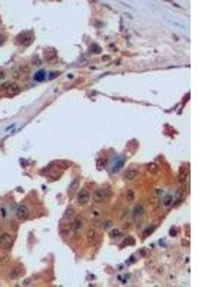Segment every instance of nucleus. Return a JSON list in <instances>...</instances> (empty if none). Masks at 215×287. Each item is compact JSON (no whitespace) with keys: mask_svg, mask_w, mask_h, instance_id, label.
Returning <instances> with one entry per match:
<instances>
[{"mask_svg":"<svg viewBox=\"0 0 215 287\" xmlns=\"http://www.w3.org/2000/svg\"><path fill=\"white\" fill-rule=\"evenodd\" d=\"M119 234H121V233H119V230H112V231H110V237H113V238L119 237Z\"/></svg>","mask_w":215,"mask_h":287,"instance_id":"nucleus-21","label":"nucleus"},{"mask_svg":"<svg viewBox=\"0 0 215 287\" xmlns=\"http://www.w3.org/2000/svg\"><path fill=\"white\" fill-rule=\"evenodd\" d=\"M12 241H13V238H12V236L9 233H3L0 236V247H3V248H10Z\"/></svg>","mask_w":215,"mask_h":287,"instance_id":"nucleus-3","label":"nucleus"},{"mask_svg":"<svg viewBox=\"0 0 215 287\" xmlns=\"http://www.w3.org/2000/svg\"><path fill=\"white\" fill-rule=\"evenodd\" d=\"M56 75H59L58 72H52V73H50V79H53V78H56Z\"/></svg>","mask_w":215,"mask_h":287,"instance_id":"nucleus-27","label":"nucleus"},{"mask_svg":"<svg viewBox=\"0 0 215 287\" xmlns=\"http://www.w3.org/2000/svg\"><path fill=\"white\" fill-rule=\"evenodd\" d=\"M72 228L78 233V231H80L82 230V218H76L73 221V224H72Z\"/></svg>","mask_w":215,"mask_h":287,"instance_id":"nucleus-13","label":"nucleus"},{"mask_svg":"<svg viewBox=\"0 0 215 287\" xmlns=\"http://www.w3.org/2000/svg\"><path fill=\"white\" fill-rule=\"evenodd\" d=\"M4 78H6V73L3 70H0V79H4Z\"/></svg>","mask_w":215,"mask_h":287,"instance_id":"nucleus-26","label":"nucleus"},{"mask_svg":"<svg viewBox=\"0 0 215 287\" xmlns=\"http://www.w3.org/2000/svg\"><path fill=\"white\" fill-rule=\"evenodd\" d=\"M89 217H91L92 220L99 218V217H100V210H99V208H96V207L91 208V210H89Z\"/></svg>","mask_w":215,"mask_h":287,"instance_id":"nucleus-12","label":"nucleus"},{"mask_svg":"<svg viewBox=\"0 0 215 287\" xmlns=\"http://www.w3.org/2000/svg\"><path fill=\"white\" fill-rule=\"evenodd\" d=\"M20 70H22V73H29V68L27 66H22V68H19Z\"/></svg>","mask_w":215,"mask_h":287,"instance_id":"nucleus-23","label":"nucleus"},{"mask_svg":"<svg viewBox=\"0 0 215 287\" xmlns=\"http://www.w3.org/2000/svg\"><path fill=\"white\" fill-rule=\"evenodd\" d=\"M148 170H149V172H152V174H156V172L159 171V167H158L156 164H149Z\"/></svg>","mask_w":215,"mask_h":287,"instance_id":"nucleus-16","label":"nucleus"},{"mask_svg":"<svg viewBox=\"0 0 215 287\" xmlns=\"http://www.w3.org/2000/svg\"><path fill=\"white\" fill-rule=\"evenodd\" d=\"M186 177H188L186 170H185V168H181V172H179V178H178V181L182 184V182H185V181H186Z\"/></svg>","mask_w":215,"mask_h":287,"instance_id":"nucleus-14","label":"nucleus"},{"mask_svg":"<svg viewBox=\"0 0 215 287\" xmlns=\"http://www.w3.org/2000/svg\"><path fill=\"white\" fill-rule=\"evenodd\" d=\"M142 215H143V207L142 205H136L133 208V218L138 220V218H141Z\"/></svg>","mask_w":215,"mask_h":287,"instance_id":"nucleus-11","label":"nucleus"},{"mask_svg":"<svg viewBox=\"0 0 215 287\" xmlns=\"http://www.w3.org/2000/svg\"><path fill=\"white\" fill-rule=\"evenodd\" d=\"M45 59H46V62H49V63L56 62V59H58V52H56L55 49L45 50Z\"/></svg>","mask_w":215,"mask_h":287,"instance_id":"nucleus-6","label":"nucleus"},{"mask_svg":"<svg viewBox=\"0 0 215 287\" xmlns=\"http://www.w3.org/2000/svg\"><path fill=\"white\" fill-rule=\"evenodd\" d=\"M58 165H62V168L66 170V168L70 167V162H69V161H58Z\"/></svg>","mask_w":215,"mask_h":287,"instance_id":"nucleus-17","label":"nucleus"},{"mask_svg":"<svg viewBox=\"0 0 215 287\" xmlns=\"http://www.w3.org/2000/svg\"><path fill=\"white\" fill-rule=\"evenodd\" d=\"M12 76H13L16 81H19V79L23 76V73H22V70H20V69H15V70L12 72Z\"/></svg>","mask_w":215,"mask_h":287,"instance_id":"nucleus-15","label":"nucleus"},{"mask_svg":"<svg viewBox=\"0 0 215 287\" xmlns=\"http://www.w3.org/2000/svg\"><path fill=\"white\" fill-rule=\"evenodd\" d=\"M172 200H174V198L171 197V195H168V197L165 198V201H164V205H166V207H169V205L172 204Z\"/></svg>","mask_w":215,"mask_h":287,"instance_id":"nucleus-19","label":"nucleus"},{"mask_svg":"<svg viewBox=\"0 0 215 287\" xmlns=\"http://www.w3.org/2000/svg\"><path fill=\"white\" fill-rule=\"evenodd\" d=\"M22 88L17 85V83H7V88H6V93L9 96H15V95H19L20 93Z\"/></svg>","mask_w":215,"mask_h":287,"instance_id":"nucleus-5","label":"nucleus"},{"mask_svg":"<svg viewBox=\"0 0 215 287\" xmlns=\"http://www.w3.org/2000/svg\"><path fill=\"white\" fill-rule=\"evenodd\" d=\"M16 217L20 221H25L29 218V208L26 205H19L16 210Z\"/></svg>","mask_w":215,"mask_h":287,"instance_id":"nucleus-2","label":"nucleus"},{"mask_svg":"<svg viewBox=\"0 0 215 287\" xmlns=\"http://www.w3.org/2000/svg\"><path fill=\"white\" fill-rule=\"evenodd\" d=\"M128 198H129L131 201H133V192L132 191H128Z\"/></svg>","mask_w":215,"mask_h":287,"instance_id":"nucleus-24","label":"nucleus"},{"mask_svg":"<svg viewBox=\"0 0 215 287\" xmlns=\"http://www.w3.org/2000/svg\"><path fill=\"white\" fill-rule=\"evenodd\" d=\"M138 175H139V171L136 168H129V170H126L124 178L125 181H133L135 178H138Z\"/></svg>","mask_w":215,"mask_h":287,"instance_id":"nucleus-7","label":"nucleus"},{"mask_svg":"<svg viewBox=\"0 0 215 287\" xmlns=\"http://www.w3.org/2000/svg\"><path fill=\"white\" fill-rule=\"evenodd\" d=\"M4 39H6V37H4L3 34H0V46H1V45L4 43Z\"/></svg>","mask_w":215,"mask_h":287,"instance_id":"nucleus-25","label":"nucleus"},{"mask_svg":"<svg viewBox=\"0 0 215 287\" xmlns=\"http://www.w3.org/2000/svg\"><path fill=\"white\" fill-rule=\"evenodd\" d=\"M91 50H93V53H99L100 52V48L98 45H92L91 46Z\"/></svg>","mask_w":215,"mask_h":287,"instance_id":"nucleus-20","label":"nucleus"},{"mask_svg":"<svg viewBox=\"0 0 215 287\" xmlns=\"http://www.w3.org/2000/svg\"><path fill=\"white\" fill-rule=\"evenodd\" d=\"M78 189H79V177L73 178V181L70 182V185H69V194H73Z\"/></svg>","mask_w":215,"mask_h":287,"instance_id":"nucleus-10","label":"nucleus"},{"mask_svg":"<svg viewBox=\"0 0 215 287\" xmlns=\"http://www.w3.org/2000/svg\"><path fill=\"white\" fill-rule=\"evenodd\" d=\"M86 240H88L89 243H96V240H98V233H96V230L95 228L88 230V233H86Z\"/></svg>","mask_w":215,"mask_h":287,"instance_id":"nucleus-9","label":"nucleus"},{"mask_svg":"<svg viewBox=\"0 0 215 287\" xmlns=\"http://www.w3.org/2000/svg\"><path fill=\"white\" fill-rule=\"evenodd\" d=\"M43 75H45V72H43V70L37 72V73H36V76H34V79H36V81H43V78H45Z\"/></svg>","mask_w":215,"mask_h":287,"instance_id":"nucleus-18","label":"nucleus"},{"mask_svg":"<svg viewBox=\"0 0 215 287\" xmlns=\"http://www.w3.org/2000/svg\"><path fill=\"white\" fill-rule=\"evenodd\" d=\"M106 200V195H105V189H96L95 192H93V201L95 203H103Z\"/></svg>","mask_w":215,"mask_h":287,"instance_id":"nucleus-8","label":"nucleus"},{"mask_svg":"<svg viewBox=\"0 0 215 287\" xmlns=\"http://www.w3.org/2000/svg\"><path fill=\"white\" fill-rule=\"evenodd\" d=\"M72 214H73V208H72V207H69V208L66 210V213H65V217H70Z\"/></svg>","mask_w":215,"mask_h":287,"instance_id":"nucleus-22","label":"nucleus"},{"mask_svg":"<svg viewBox=\"0 0 215 287\" xmlns=\"http://www.w3.org/2000/svg\"><path fill=\"white\" fill-rule=\"evenodd\" d=\"M91 201V194H89V191L88 189H80L79 192H78V203L80 205H86L88 203Z\"/></svg>","mask_w":215,"mask_h":287,"instance_id":"nucleus-1","label":"nucleus"},{"mask_svg":"<svg viewBox=\"0 0 215 287\" xmlns=\"http://www.w3.org/2000/svg\"><path fill=\"white\" fill-rule=\"evenodd\" d=\"M22 274H23V267H22V266H19V264L13 266V267L10 269V271H9V276H10V279H12V280L19 279Z\"/></svg>","mask_w":215,"mask_h":287,"instance_id":"nucleus-4","label":"nucleus"}]
</instances>
